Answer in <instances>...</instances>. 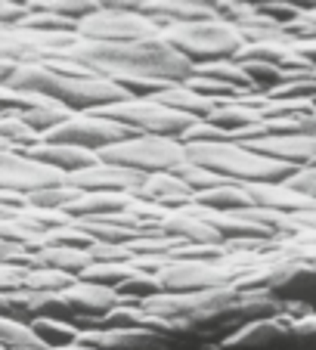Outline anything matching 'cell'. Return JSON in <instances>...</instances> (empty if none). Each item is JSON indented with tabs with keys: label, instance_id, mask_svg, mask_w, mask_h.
<instances>
[{
	"label": "cell",
	"instance_id": "1",
	"mask_svg": "<svg viewBox=\"0 0 316 350\" xmlns=\"http://www.w3.org/2000/svg\"><path fill=\"white\" fill-rule=\"evenodd\" d=\"M186 161L189 165H198L205 171L218 174V177L230 180V183H285L298 167L282 165V161L263 159V155L245 149L242 143H233V139H224V143H189L183 146Z\"/></svg>",
	"mask_w": 316,
	"mask_h": 350
},
{
	"label": "cell",
	"instance_id": "2",
	"mask_svg": "<svg viewBox=\"0 0 316 350\" xmlns=\"http://www.w3.org/2000/svg\"><path fill=\"white\" fill-rule=\"evenodd\" d=\"M158 38L165 40L168 46H174L192 68L196 66H208V62H220V59H233L245 46L242 34L233 22L224 19H202V22H183V25H168L161 28Z\"/></svg>",
	"mask_w": 316,
	"mask_h": 350
},
{
	"label": "cell",
	"instance_id": "3",
	"mask_svg": "<svg viewBox=\"0 0 316 350\" xmlns=\"http://www.w3.org/2000/svg\"><path fill=\"white\" fill-rule=\"evenodd\" d=\"M96 159L103 165L127 167L137 174H171L177 165L186 161L183 143L174 137H152V133H137L115 146L99 149Z\"/></svg>",
	"mask_w": 316,
	"mask_h": 350
},
{
	"label": "cell",
	"instance_id": "4",
	"mask_svg": "<svg viewBox=\"0 0 316 350\" xmlns=\"http://www.w3.org/2000/svg\"><path fill=\"white\" fill-rule=\"evenodd\" d=\"M96 115L124 124L133 137H137V133H152V137H174V139H180L198 121V118H192V115L174 112V109L161 106L155 96H127L124 103L96 109Z\"/></svg>",
	"mask_w": 316,
	"mask_h": 350
},
{
	"label": "cell",
	"instance_id": "5",
	"mask_svg": "<svg viewBox=\"0 0 316 350\" xmlns=\"http://www.w3.org/2000/svg\"><path fill=\"white\" fill-rule=\"evenodd\" d=\"M78 31L90 44H137L161 34V25L146 19L137 10H118V7H99L93 16L78 22Z\"/></svg>",
	"mask_w": 316,
	"mask_h": 350
},
{
	"label": "cell",
	"instance_id": "6",
	"mask_svg": "<svg viewBox=\"0 0 316 350\" xmlns=\"http://www.w3.org/2000/svg\"><path fill=\"white\" fill-rule=\"evenodd\" d=\"M133 137L124 124L112 118H103L96 112H75L68 121H62L60 127L47 131L44 143H66V146H78V149H87V152H99L105 146H115L121 139Z\"/></svg>",
	"mask_w": 316,
	"mask_h": 350
},
{
	"label": "cell",
	"instance_id": "7",
	"mask_svg": "<svg viewBox=\"0 0 316 350\" xmlns=\"http://www.w3.org/2000/svg\"><path fill=\"white\" fill-rule=\"evenodd\" d=\"M155 276H158V282H161V291L189 295V291H205V288H214V285H226L230 276H236V273H233L230 267H220L218 260L180 258V260H168Z\"/></svg>",
	"mask_w": 316,
	"mask_h": 350
},
{
	"label": "cell",
	"instance_id": "8",
	"mask_svg": "<svg viewBox=\"0 0 316 350\" xmlns=\"http://www.w3.org/2000/svg\"><path fill=\"white\" fill-rule=\"evenodd\" d=\"M66 183L60 171L40 165V161L28 159L25 152H13V149H0V192H31L47 189V186Z\"/></svg>",
	"mask_w": 316,
	"mask_h": 350
},
{
	"label": "cell",
	"instance_id": "9",
	"mask_svg": "<svg viewBox=\"0 0 316 350\" xmlns=\"http://www.w3.org/2000/svg\"><path fill=\"white\" fill-rule=\"evenodd\" d=\"M291 329L285 317H270V319H254L245 323L224 338V350H291Z\"/></svg>",
	"mask_w": 316,
	"mask_h": 350
},
{
	"label": "cell",
	"instance_id": "10",
	"mask_svg": "<svg viewBox=\"0 0 316 350\" xmlns=\"http://www.w3.org/2000/svg\"><path fill=\"white\" fill-rule=\"evenodd\" d=\"M242 146L263 159L282 161L291 167H307L316 161V139L301 137V133H267V137L245 139Z\"/></svg>",
	"mask_w": 316,
	"mask_h": 350
},
{
	"label": "cell",
	"instance_id": "11",
	"mask_svg": "<svg viewBox=\"0 0 316 350\" xmlns=\"http://www.w3.org/2000/svg\"><path fill=\"white\" fill-rule=\"evenodd\" d=\"M146 174L127 171V167H115V165H96L84 167V171H75L66 177V183L78 192H137V186L143 183Z\"/></svg>",
	"mask_w": 316,
	"mask_h": 350
},
{
	"label": "cell",
	"instance_id": "12",
	"mask_svg": "<svg viewBox=\"0 0 316 350\" xmlns=\"http://www.w3.org/2000/svg\"><path fill=\"white\" fill-rule=\"evenodd\" d=\"M60 301H62V307H66V313H75V317H96V319H103L105 313L121 304V297L115 295L112 288L81 282V279H75L66 291H60Z\"/></svg>",
	"mask_w": 316,
	"mask_h": 350
},
{
	"label": "cell",
	"instance_id": "13",
	"mask_svg": "<svg viewBox=\"0 0 316 350\" xmlns=\"http://www.w3.org/2000/svg\"><path fill=\"white\" fill-rule=\"evenodd\" d=\"M28 159L40 161V165L53 167L60 174H75V171H84V167L96 165V152H87V149H78V146H66V143H44L38 139L34 146L25 149Z\"/></svg>",
	"mask_w": 316,
	"mask_h": 350
},
{
	"label": "cell",
	"instance_id": "14",
	"mask_svg": "<svg viewBox=\"0 0 316 350\" xmlns=\"http://www.w3.org/2000/svg\"><path fill=\"white\" fill-rule=\"evenodd\" d=\"M131 205L127 192H81L75 202L62 208L66 217H81V220H103L112 214H124Z\"/></svg>",
	"mask_w": 316,
	"mask_h": 350
},
{
	"label": "cell",
	"instance_id": "15",
	"mask_svg": "<svg viewBox=\"0 0 316 350\" xmlns=\"http://www.w3.org/2000/svg\"><path fill=\"white\" fill-rule=\"evenodd\" d=\"M158 232L165 236H174L180 242H189V245H220L224 239L218 236V230L208 224L205 217H198L196 211H177V214H168L161 224H158Z\"/></svg>",
	"mask_w": 316,
	"mask_h": 350
},
{
	"label": "cell",
	"instance_id": "16",
	"mask_svg": "<svg viewBox=\"0 0 316 350\" xmlns=\"http://www.w3.org/2000/svg\"><path fill=\"white\" fill-rule=\"evenodd\" d=\"M205 121H208V124H214V127H220V131L233 139L239 131H245V127L257 124V121H263V118H261V112H257V109L245 106L239 96H233V99H218V106L211 109V115Z\"/></svg>",
	"mask_w": 316,
	"mask_h": 350
},
{
	"label": "cell",
	"instance_id": "17",
	"mask_svg": "<svg viewBox=\"0 0 316 350\" xmlns=\"http://www.w3.org/2000/svg\"><path fill=\"white\" fill-rule=\"evenodd\" d=\"M196 208H205V211H214V214H236L245 211V208H254L251 202L248 189L242 183H224L218 189H205L198 196H192Z\"/></svg>",
	"mask_w": 316,
	"mask_h": 350
},
{
	"label": "cell",
	"instance_id": "18",
	"mask_svg": "<svg viewBox=\"0 0 316 350\" xmlns=\"http://www.w3.org/2000/svg\"><path fill=\"white\" fill-rule=\"evenodd\" d=\"M28 329H31L38 347H44V350H62L78 341V335H81L78 325L66 323L62 317H34L28 323Z\"/></svg>",
	"mask_w": 316,
	"mask_h": 350
},
{
	"label": "cell",
	"instance_id": "19",
	"mask_svg": "<svg viewBox=\"0 0 316 350\" xmlns=\"http://www.w3.org/2000/svg\"><path fill=\"white\" fill-rule=\"evenodd\" d=\"M31 264L38 267H50V270H62L78 276L84 267L93 264L90 252L87 248H66V245H47L40 252H31Z\"/></svg>",
	"mask_w": 316,
	"mask_h": 350
},
{
	"label": "cell",
	"instance_id": "20",
	"mask_svg": "<svg viewBox=\"0 0 316 350\" xmlns=\"http://www.w3.org/2000/svg\"><path fill=\"white\" fill-rule=\"evenodd\" d=\"M137 196L152 198L155 205H171V202H186L192 198L189 186L180 183L174 174H146L143 183L137 186Z\"/></svg>",
	"mask_w": 316,
	"mask_h": 350
},
{
	"label": "cell",
	"instance_id": "21",
	"mask_svg": "<svg viewBox=\"0 0 316 350\" xmlns=\"http://www.w3.org/2000/svg\"><path fill=\"white\" fill-rule=\"evenodd\" d=\"M155 99H158V103H161V106L174 109V112L192 115V118H208V115H211V109L218 106L214 99H205V96H198V93L186 90L183 84H171V87H165V90H161V93H155Z\"/></svg>",
	"mask_w": 316,
	"mask_h": 350
},
{
	"label": "cell",
	"instance_id": "22",
	"mask_svg": "<svg viewBox=\"0 0 316 350\" xmlns=\"http://www.w3.org/2000/svg\"><path fill=\"white\" fill-rule=\"evenodd\" d=\"M72 109L68 106H62V103H56V99H44L40 106H34V109H28V112H19V118L25 121L28 127H31L38 137H44L47 131H53V127H60L62 121H68L72 118Z\"/></svg>",
	"mask_w": 316,
	"mask_h": 350
},
{
	"label": "cell",
	"instance_id": "23",
	"mask_svg": "<svg viewBox=\"0 0 316 350\" xmlns=\"http://www.w3.org/2000/svg\"><path fill=\"white\" fill-rule=\"evenodd\" d=\"M133 273H137V267H131V264L93 260L90 267H84V270L78 273V279H81V282H93V285H103V288H112L115 291L127 276H133Z\"/></svg>",
	"mask_w": 316,
	"mask_h": 350
},
{
	"label": "cell",
	"instance_id": "24",
	"mask_svg": "<svg viewBox=\"0 0 316 350\" xmlns=\"http://www.w3.org/2000/svg\"><path fill=\"white\" fill-rule=\"evenodd\" d=\"M72 282H75L72 273L50 270V267H34V270L25 273V282H22V288L40 291V295H60V291H66Z\"/></svg>",
	"mask_w": 316,
	"mask_h": 350
},
{
	"label": "cell",
	"instance_id": "25",
	"mask_svg": "<svg viewBox=\"0 0 316 350\" xmlns=\"http://www.w3.org/2000/svg\"><path fill=\"white\" fill-rule=\"evenodd\" d=\"M81 192L72 189L68 183H60V186H47V189H38L28 196V205L31 208H40V211H62L68 202H75Z\"/></svg>",
	"mask_w": 316,
	"mask_h": 350
},
{
	"label": "cell",
	"instance_id": "26",
	"mask_svg": "<svg viewBox=\"0 0 316 350\" xmlns=\"http://www.w3.org/2000/svg\"><path fill=\"white\" fill-rule=\"evenodd\" d=\"M38 133L19 118V115H0V143L3 146H34L38 143Z\"/></svg>",
	"mask_w": 316,
	"mask_h": 350
},
{
	"label": "cell",
	"instance_id": "27",
	"mask_svg": "<svg viewBox=\"0 0 316 350\" xmlns=\"http://www.w3.org/2000/svg\"><path fill=\"white\" fill-rule=\"evenodd\" d=\"M0 347H7V350L38 347V341H34L28 323H22V319H13V317H0Z\"/></svg>",
	"mask_w": 316,
	"mask_h": 350
},
{
	"label": "cell",
	"instance_id": "28",
	"mask_svg": "<svg viewBox=\"0 0 316 350\" xmlns=\"http://www.w3.org/2000/svg\"><path fill=\"white\" fill-rule=\"evenodd\" d=\"M289 329H291V341H295V347L316 350V310L307 313V317L289 319Z\"/></svg>",
	"mask_w": 316,
	"mask_h": 350
},
{
	"label": "cell",
	"instance_id": "29",
	"mask_svg": "<svg viewBox=\"0 0 316 350\" xmlns=\"http://www.w3.org/2000/svg\"><path fill=\"white\" fill-rule=\"evenodd\" d=\"M285 186L295 192H301V196L313 198L316 202V165H307V167H298L295 174H291L289 180H285Z\"/></svg>",
	"mask_w": 316,
	"mask_h": 350
},
{
	"label": "cell",
	"instance_id": "30",
	"mask_svg": "<svg viewBox=\"0 0 316 350\" xmlns=\"http://www.w3.org/2000/svg\"><path fill=\"white\" fill-rule=\"evenodd\" d=\"M25 267L22 264H0V291H16L25 282Z\"/></svg>",
	"mask_w": 316,
	"mask_h": 350
},
{
	"label": "cell",
	"instance_id": "31",
	"mask_svg": "<svg viewBox=\"0 0 316 350\" xmlns=\"http://www.w3.org/2000/svg\"><path fill=\"white\" fill-rule=\"evenodd\" d=\"M298 133H301V137L316 139V112L301 115V118H298Z\"/></svg>",
	"mask_w": 316,
	"mask_h": 350
},
{
	"label": "cell",
	"instance_id": "32",
	"mask_svg": "<svg viewBox=\"0 0 316 350\" xmlns=\"http://www.w3.org/2000/svg\"><path fill=\"white\" fill-rule=\"evenodd\" d=\"M0 149H7V146H3V143H0Z\"/></svg>",
	"mask_w": 316,
	"mask_h": 350
}]
</instances>
